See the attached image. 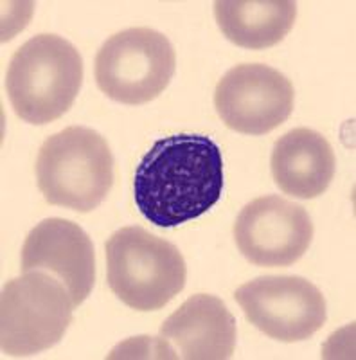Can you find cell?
Wrapping results in <instances>:
<instances>
[{
    "label": "cell",
    "instance_id": "4fadbf2b",
    "mask_svg": "<svg viewBox=\"0 0 356 360\" xmlns=\"http://www.w3.org/2000/svg\"><path fill=\"white\" fill-rule=\"evenodd\" d=\"M218 27L245 49L274 47L291 31L297 18L294 0H216Z\"/></svg>",
    "mask_w": 356,
    "mask_h": 360
},
{
    "label": "cell",
    "instance_id": "3957f363",
    "mask_svg": "<svg viewBox=\"0 0 356 360\" xmlns=\"http://www.w3.org/2000/svg\"><path fill=\"white\" fill-rule=\"evenodd\" d=\"M37 180L51 205L91 213L114 186V155L105 137L92 128L69 127L41 144Z\"/></svg>",
    "mask_w": 356,
    "mask_h": 360
},
{
    "label": "cell",
    "instance_id": "8992f818",
    "mask_svg": "<svg viewBox=\"0 0 356 360\" xmlns=\"http://www.w3.org/2000/svg\"><path fill=\"white\" fill-rule=\"evenodd\" d=\"M175 69L176 54L168 37L150 27H130L101 45L94 76L107 98L123 105H144L164 92Z\"/></svg>",
    "mask_w": 356,
    "mask_h": 360
},
{
    "label": "cell",
    "instance_id": "5b68a950",
    "mask_svg": "<svg viewBox=\"0 0 356 360\" xmlns=\"http://www.w3.org/2000/svg\"><path fill=\"white\" fill-rule=\"evenodd\" d=\"M72 295L58 278L33 270L2 290L0 346L9 356H31L56 346L72 323Z\"/></svg>",
    "mask_w": 356,
    "mask_h": 360
},
{
    "label": "cell",
    "instance_id": "52a82bcc",
    "mask_svg": "<svg viewBox=\"0 0 356 360\" xmlns=\"http://www.w3.org/2000/svg\"><path fill=\"white\" fill-rule=\"evenodd\" d=\"M246 321L279 342H301L326 324L322 292L301 276H261L237 288Z\"/></svg>",
    "mask_w": 356,
    "mask_h": 360
},
{
    "label": "cell",
    "instance_id": "6da1fadb",
    "mask_svg": "<svg viewBox=\"0 0 356 360\" xmlns=\"http://www.w3.org/2000/svg\"><path fill=\"white\" fill-rule=\"evenodd\" d=\"M223 157L207 135L178 134L157 141L133 176V200L150 224L169 229L202 217L220 202Z\"/></svg>",
    "mask_w": 356,
    "mask_h": 360
},
{
    "label": "cell",
    "instance_id": "277c9868",
    "mask_svg": "<svg viewBox=\"0 0 356 360\" xmlns=\"http://www.w3.org/2000/svg\"><path fill=\"white\" fill-rule=\"evenodd\" d=\"M108 285L126 307L155 311L185 287L184 256L173 243L143 227H123L108 238Z\"/></svg>",
    "mask_w": 356,
    "mask_h": 360
},
{
    "label": "cell",
    "instance_id": "ba28073f",
    "mask_svg": "<svg viewBox=\"0 0 356 360\" xmlns=\"http://www.w3.org/2000/svg\"><path fill=\"white\" fill-rule=\"evenodd\" d=\"M294 85L283 72L261 63H242L227 70L214 90V107L230 130L265 135L294 112Z\"/></svg>",
    "mask_w": 356,
    "mask_h": 360
},
{
    "label": "cell",
    "instance_id": "8fae6325",
    "mask_svg": "<svg viewBox=\"0 0 356 360\" xmlns=\"http://www.w3.org/2000/svg\"><path fill=\"white\" fill-rule=\"evenodd\" d=\"M157 340L175 346L173 359L227 360L236 349V319L221 299L191 295L164 321Z\"/></svg>",
    "mask_w": 356,
    "mask_h": 360
},
{
    "label": "cell",
    "instance_id": "7a4b0ae2",
    "mask_svg": "<svg viewBox=\"0 0 356 360\" xmlns=\"http://www.w3.org/2000/svg\"><path fill=\"white\" fill-rule=\"evenodd\" d=\"M81 83V54L58 34L29 38L13 54L6 76L13 110L31 124H47L69 112Z\"/></svg>",
    "mask_w": 356,
    "mask_h": 360
},
{
    "label": "cell",
    "instance_id": "30bf717a",
    "mask_svg": "<svg viewBox=\"0 0 356 360\" xmlns=\"http://www.w3.org/2000/svg\"><path fill=\"white\" fill-rule=\"evenodd\" d=\"M47 272L63 283L76 307L95 283V252L88 234L70 220L47 218L25 238L22 272Z\"/></svg>",
    "mask_w": 356,
    "mask_h": 360
},
{
    "label": "cell",
    "instance_id": "7c38bea8",
    "mask_svg": "<svg viewBox=\"0 0 356 360\" xmlns=\"http://www.w3.org/2000/svg\"><path fill=\"white\" fill-rule=\"evenodd\" d=\"M270 166L281 191L311 200L329 188L336 160L331 144L322 134L310 128H294L275 141Z\"/></svg>",
    "mask_w": 356,
    "mask_h": 360
},
{
    "label": "cell",
    "instance_id": "9c48e42d",
    "mask_svg": "<svg viewBox=\"0 0 356 360\" xmlns=\"http://www.w3.org/2000/svg\"><path fill=\"white\" fill-rule=\"evenodd\" d=\"M239 252L258 266H290L299 262L313 240L306 209L277 195L246 204L234 224Z\"/></svg>",
    "mask_w": 356,
    "mask_h": 360
}]
</instances>
